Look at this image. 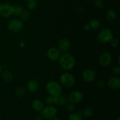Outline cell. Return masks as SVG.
Listing matches in <instances>:
<instances>
[{
    "label": "cell",
    "mask_w": 120,
    "mask_h": 120,
    "mask_svg": "<svg viewBox=\"0 0 120 120\" xmlns=\"http://www.w3.org/2000/svg\"><path fill=\"white\" fill-rule=\"evenodd\" d=\"M13 77L12 73L8 70L4 71L2 73V78L6 82H10L13 79Z\"/></svg>",
    "instance_id": "obj_20"
},
{
    "label": "cell",
    "mask_w": 120,
    "mask_h": 120,
    "mask_svg": "<svg viewBox=\"0 0 120 120\" xmlns=\"http://www.w3.org/2000/svg\"><path fill=\"white\" fill-rule=\"evenodd\" d=\"M104 4L103 0H95V5L97 7H101Z\"/></svg>",
    "instance_id": "obj_31"
},
{
    "label": "cell",
    "mask_w": 120,
    "mask_h": 120,
    "mask_svg": "<svg viewBox=\"0 0 120 120\" xmlns=\"http://www.w3.org/2000/svg\"><path fill=\"white\" fill-rule=\"evenodd\" d=\"M112 73L115 76H118L120 73V66H115L112 69Z\"/></svg>",
    "instance_id": "obj_30"
},
{
    "label": "cell",
    "mask_w": 120,
    "mask_h": 120,
    "mask_svg": "<svg viewBox=\"0 0 120 120\" xmlns=\"http://www.w3.org/2000/svg\"><path fill=\"white\" fill-rule=\"evenodd\" d=\"M41 111L42 117L47 120H52L55 118L57 112L56 108L52 105H49L43 107Z\"/></svg>",
    "instance_id": "obj_6"
},
{
    "label": "cell",
    "mask_w": 120,
    "mask_h": 120,
    "mask_svg": "<svg viewBox=\"0 0 120 120\" xmlns=\"http://www.w3.org/2000/svg\"><path fill=\"white\" fill-rule=\"evenodd\" d=\"M24 25L22 21L18 19H12L8 22V28L13 33H19L22 31Z\"/></svg>",
    "instance_id": "obj_5"
},
{
    "label": "cell",
    "mask_w": 120,
    "mask_h": 120,
    "mask_svg": "<svg viewBox=\"0 0 120 120\" xmlns=\"http://www.w3.org/2000/svg\"><path fill=\"white\" fill-rule=\"evenodd\" d=\"M112 62V56L109 52H104L100 56L98 62L102 67H107L110 65Z\"/></svg>",
    "instance_id": "obj_9"
},
{
    "label": "cell",
    "mask_w": 120,
    "mask_h": 120,
    "mask_svg": "<svg viewBox=\"0 0 120 120\" xmlns=\"http://www.w3.org/2000/svg\"><path fill=\"white\" fill-rule=\"evenodd\" d=\"M68 102H69V100L66 96L60 94V96L56 97V101H55L56 105L64 106L68 104Z\"/></svg>",
    "instance_id": "obj_16"
},
{
    "label": "cell",
    "mask_w": 120,
    "mask_h": 120,
    "mask_svg": "<svg viewBox=\"0 0 120 120\" xmlns=\"http://www.w3.org/2000/svg\"><path fill=\"white\" fill-rule=\"evenodd\" d=\"M83 98V94L82 91L75 90L70 93L69 95L68 100L70 103L76 104L80 103Z\"/></svg>",
    "instance_id": "obj_8"
},
{
    "label": "cell",
    "mask_w": 120,
    "mask_h": 120,
    "mask_svg": "<svg viewBox=\"0 0 120 120\" xmlns=\"http://www.w3.org/2000/svg\"><path fill=\"white\" fill-rule=\"evenodd\" d=\"M52 120H61L59 119V118H53L52 119Z\"/></svg>",
    "instance_id": "obj_34"
},
{
    "label": "cell",
    "mask_w": 120,
    "mask_h": 120,
    "mask_svg": "<svg viewBox=\"0 0 120 120\" xmlns=\"http://www.w3.org/2000/svg\"><path fill=\"white\" fill-rule=\"evenodd\" d=\"M114 38L112 30L109 28H104L98 32L97 35V40L101 43H109Z\"/></svg>",
    "instance_id": "obj_3"
},
{
    "label": "cell",
    "mask_w": 120,
    "mask_h": 120,
    "mask_svg": "<svg viewBox=\"0 0 120 120\" xmlns=\"http://www.w3.org/2000/svg\"><path fill=\"white\" fill-rule=\"evenodd\" d=\"M66 109H67V111H68V112L71 113V112H73L74 111H75V110H76V107H75V104H74L70 103L69 104H68Z\"/></svg>",
    "instance_id": "obj_29"
},
{
    "label": "cell",
    "mask_w": 120,
    "mask_h": 120,
    "mask_svg": "<svg viewBox=\"0 0 120 120\" xmlns=\"http://www.w3.org/2000/svg\"><path fill=\"white\" fill-rule=\"evenodd\" d=\"M68 120H83V116L80 112H71L68 117Z\"/></svg>",
    "instance_id": "obj_19"
},
{
    "label": "cell",
    "mask_w": 120,
    "mask_h": 120,
    "mask_svg": "<svg viewBox=\"0 0 120 120\" xmlns=\"http://www.w3.org/2000/svg\"><path fill=\"white\" fill-rule=\"evenodd\" d=\"M84 30H89V29H90V26H89V24L85 25H84Z\"/></svg>",
    "instance_id": "obj_33"
},
{
    "label": "cell",
    "mask_w": 120,
    "mask_h": 120,
    "mask_svg": "<svg viewBox=\"0 0 120 120\" xmlns=\"http://www.w3.org/2000/svg\"><path fill=\"white\" fill-rule=\"evenodd\" d=\"M76 82L75 76L69 73L62 74L60 77V83L66 87H71L73 86Z\"/></svg>",
    "instance_id": "obj_4"
},
{
    "label": "cell",
    "mask_w": 120,
    "mask_h": 120,
    "mask_svg": "<svg viewBox=\"0 0 120 120\" xmlns=\"http://www.w3.org/2000/svg\"><path fill=\"white\" fill-rule=\"evenodd\" d=\"M107 85L112 90H117L120 87V78L117 76L110 77L107 82Z\"/></svg>",
    "instance_id": "obj_13"
},
{
    "label": "cell",
    "mask_w": 120,
    "mask_h": 120,
    "mask_svg": "<svg viewBox=\"0 0 120 120\" xmlns=\"http://www.w3.org/2000/svg\"><path fill=\"white\" fill-rule=\"evenodd\" d=\"M19 16L22 21H27L30 18V13L26 9H23Z\"/></svg>",
    "instance_id": "obj_23"
},
{
    "label": "cell",
    "mask_w": 120,
    "mask_h": 120,
    "mask_svg": "<svg viewBox=\"0 0 120 120\" xmlns=\"http://www.w3.org/2000/svg\"><path fill=\"white\" fill-rule=\"evenodd\" d=\"M23 8L21 5L16 4L13 6V11H14V15L16 16H19L22 12L23 11Z\"/></svg>",
    "instance_id": "obj_21"
},
{
    "label": "cell",
    "mask_w": 120,
    "mask_h": 120,
    "mask_svg": "<svg viewBox=\"0 0 120 120\" xmlns=\"http://www.w3.org/2000/svg\"><path fill=\"white\" fill-rule=\"evenodd\" d=\"M47 56L48 59L51 61H57L59 59L61 56V52L58 48L52 47L49 48L47 51Z\"/></svg>",
    "instance_id": "obj_10"
},
{
    "label": "cell",
    "mask_w": 120,
    "mask_h": 120,
    "mask_svg": "<svg viewBox=\"0 0 120 120\" xmlns=\"http://www.w3.org/2000/svg\"><path fill=\"white\" fill-rule=\"evenodd\" d=\"M39 84L36 79H31L27 83V89L30 93H35L38 90Z\"/></svg>",
    "instance_id": "obj_14"
},
{
    "label": "cell",
    "mask_w": 120,
    "mask_h": 120,
    "mask_svg": "<svg viewBox=\"0 0 120 120\" xmlns=\"http://www.w3.org/2000/svg\"><path fill=\"white\" fill-rule=\"evenodd\" d=\"M34 120H42V117H41L40 116H36V117L34 118Z\"/></svg>",
    "instance_id": "obj_32"
},
{
    "label": "cell",
    "mask_w": 120,
    "mask_h": 120,
    "mask_svg": "<svg viewBox=\"0 0 120 120\" xmlns=\"http://www.w3.org/2000/svg\"><path fill=\"white\" fill-rule=\"evenodd\" d=\"M55 101H56V97H54V96L49 95L46 98V102L47 104H49V105L55 104Z\"/></svg>",
    "instance_id": "obj_26"
},
{
    "label": "cell",
    "mask_w": 120,
    "mask_h": 120,
    "mask_svg": "<svg viewBox=\"0 0 120 120\" xmlns=\"http://www.w3.org/2000/svg\"><path fill=\"white\" fill-rule=\"evenodd\" d=\"M36 7H37V4H36L35 0L27 1V7L30 10H34L36 9Z\"/></svg>",
    "instance_id": "obj_25"
},
{
    "label": "cell",
    "mask_w": 120,
    "mask_h": 120,
    "mask_svg": "<svg viewBox=\"0 0 120 120\" xmlns=\"http://www.w3.org/2000/svg\"><path fill=\"white\" fill-rule=\"evenodd\" d=\"M117 120H120V117H118V118H117Z\"/></svg>",
    "instance_id": "obj_37"
},
{
    "label": "cell",
    "mask_w": 120,
    "mask_h": 120,
    "mask_svg": "<svg viewBox=\"0 0 120 120\" xmlns=\"http://www.w3.org/2000/svg\"><path fill=\"white\" fill-rule=\"evenodd\" d=\"M87 1H92V0H87Z\"/></svg>",
    "instance_id": "obj_38"
},
{
    "label": "cell",
    "mask_w": 120,
    "mask_h": 120,
    "mask_svg": "<svg viewBox=\"0 0 120 120\" xmlns=\"http://www.w3.org/2000/svg\"><path fill=\"white\" fill-rule=\"evenodd\" d=\"M109 43H110L111 46L112 47V48H118V46H119V41H118V40L117 39L114 38L111 40V41Z\"/></svg>",
    "instance_id": "obj_27"
},
{
    "label": "cell",
    "mask_w": 120,
    "mask_h": 120,
    "mask_svg": "<svg viewBox=\"0 0 120 120\" xmlns=\"http://www.w3.org/2000/svg\"><path fill=\"white\" fill-rule=\"evenodd\" d=\"M25 1H32V0H25Z\"/></svg>",
    "instance_id": "obj_36"
},
{
    "label": "cell",
    "mask_w": 120,
    "mask_h": 120,
    "mask_svg": "<svg viewBox=\"0 0 120 120\" xmlns=\"http://www.w3.org/2000/svg\"><path fill=\"white\" fill-rule=\"evenodd\" d=\"M93 114V110L90 107H86L82 111V115L85 117H90Z\"/></svg>",
    "instance_id": "obj_22"
},
{
    "label": "cell",
    "mask_w": 120,
    "mask_h": 120,
    "mask_svg": "<svg viewBox=\"0 0 120 120\" xmlns=\"http://www.w3.org/2000/svg\"><path fill=\"white\" fill-rule=\"evenodd\" d=\"M88 24L89 25L90 29H93V30H96V29H98L100 26V22L97 19H92L89 21Z\"/></svg>",
    "instance_id": "obj_17"
},
{
    "label": "cell",
    "mask_w": 120,
    "mask_h": 120,
    "mask_svg": "<svg viewBox=\"0 0 120 120\" xmlns=\"http://www.w3.org/2000/svg\"><path fill=\"white\" fill-rule=\"evenodd\" d=\"M58 60L60 68L64 70H71L76 64L75 58L69 53H65L63 55H61Z\"/></svg>",
    "instance_id": "obj_1"
},
{
    "label": "cell",
    "mask_w": 120,
    "mask_h": 120,
    "mask_svg": "<svg viewBox=\"0 0 120 120\" xmlns=\"http://www.w3.org/2000/svg\"><path fill=\"white\" fill-rule=\"evenodd\" d=\"M57 48L60 52L68 53L70 48V41L67 39H62L59 42Z\"/></svg>",
    "instance_id": "obj_12"
},
{
    "label": "cell",
    "mask_w": 120,
    "mask_h": 120,
    "mask_svg": "<svg viewBox=\"0 0 120 120\" xmlns=\"http://www.w3.org/2000/svg\"><path fill=\"white\" fill-rule=\"evenodd\" d=\"M26 93V90L22 87H19L15 90V94L18 97H22Z\"/></svg>",
    "instance_id": "obj_24"
},
{
    "label": "cell",
    "mask_w": 120,
    "mask_h": 120,
    "mask_svg": "<svg viewBox=\"0 0 120 120\" xmlns=\"http://www.w3.org/2000/svg\"><path fill=\"white\" fill-rule=\"evenodd\" d=\"M32 107L34 111H37V112L41 111L43 108V102L41 100H34L32 103Z\"/></svg>",
    "instance_id": "obj_15"
},
{
    "label": "cell",
    "mask_w": 120,
    "mask_h": 120,
    "mask_svg": "<svg viewBox=\"0 0 120 120\" xmlns=\"http://www.w3.org/2000/svg\"><path fill=\"white\" fill-rule=\"evenodd\" d=\"M82 77L84 81L91 83L95 80L96 75L94 71L91 69H86L82 73Z\"/></svg>",
    "instance_id": "obj_11"
},
{
    "label": "cell",
    "mask_w": 120,
    "mask_h": 120,
    "mask_svg": "<svg viewBox=\"0 0 120 120\" xmlns=\"http://www.w3.org/2000/svg\"><path fill=\"white\" fill-rule=\"evenodd\" d=\"M46 91L49 95L57 97L62 94V88L61 84L56 81H50L46 84Z\"/></svg>",
    "instance_id": "obj_2"
},
{
    "label": "cell",
    "mask_w": 120,
    "mask_h": 120,
    "mask_svg": "<svg viewBox=\"0 0 120 120\" xmlns=\"http://www.w3.org/2000/svg\"><path fill=\"white\" fill-rule=\"evenodd\" d=\"M1 73H2V69H1V68H0V75H1Z\"/></svg>",
    "instance_id": "obj_35"
},
{
    "label": "cell",
    "mask_w": 120,
    "mask_h": 120,
    "mask_svg": "<svg viewBox=\"0 0 120 120\" xmlns=\"http://www.w3.org/2000/svg\"><path fill=\"white\" fill-rule=\"evenodd\" d=\"M107 18L110 21H114L117 18V14L113 9H109L106 14Z\"/></svg>",
    "instance_id": "obj_18"
},
{
    "label": "cell",
    "mask_w": 120,
    "mask_h": 120,
    "mask_svg": "<svg viewBox=\"0 0 120 120\" xmlns=\"http://www.w3.org/2000/svg\"><path fill=\"white\" fill-rule=\"evenodd\" d=\"M14 15L13 6L9 3L0 4V15L4 18H8Z\"/></svg>",
    "instance_id": "obj_7"
},
{
    "label": "cell",
    "mask_w": 120,
    "mask_h": 120,
    "mask_svg": "<svg viewBox=\"0 0 120 120\" xmlns=\"http://www.w3.org/2000/svg\"><path fill=\"white\" fill-rule=\"evenodd\" d=\"M96 86L98 87L99 89H104L105 87V82L104 80L101 79L97 80V82H96Z\"/></svg>",
    "instance_id": "obj_28"
}]
</instances>
